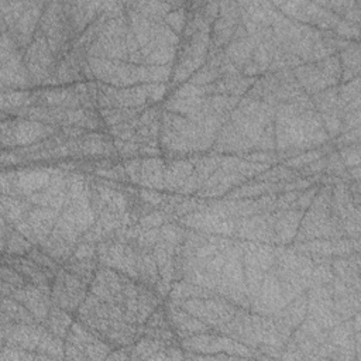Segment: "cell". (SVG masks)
Listing matches in <instances>:
<instances>
[{
	"label": "cell",
	"mask_w": 361,
	"mask_h": 361,
	"mask_svg": "<svg viewBox=\"0 0 361 361\" xmlns=\"http://www.w3.org/2000/svg\"><path fill=\"white\" fill-rule=\"evenodd\" d=\"M32 85L24 54L6 30H1V87L25 89Z\"/></svg>",
	"instance_id": "8"
},
{
	"label": "cell",
	"mask_w": 361,
	"mask_h": 361,
	"mask_svg": "<svg viewBox=\"0 0 361 361\" xmlns=\"http://www.w3.org/2000/svg\"><path fill=\"white\" fill-rule=\"evenodd\" d=\"M106 1H63L66 18L78 38L103 11Z\"/></svg>",
	"instance_id": "14"
},
{
	"label": "cell",
	"mask_w": 361,
	"mask_h": 361,
	"mask_svg": "<svg viewBox=\"0 0 361 361\" xmlns=\"http://www.w3.org/2000/svg\"><path fill=\"white\" fill-rule=\"evenodd\" d=\"M320 157H323L322 151L310 149V151H306L305 154H300L298 157H292V158L286 159L285 161V166H288V168H305L306 165H309L310 162L319 159Z\"/></svg>",
	"instance_id": "32"
},
{
	"label": "cell",
	"mask_w": 361,
	"mask_h": 361,
	"mask_svg": "<svg viewBox=\"0 0 361 361\" xmlns=\"http://www.w3.org/2000/svg\"><path fill=\"white\" fill-rule=\"evenodd\" d=\"M111 347L93 334L79 320L73 322L65 337V358L102 360L107 358Z\"/></svg>",
	"instance_id": "7"
},
{
	"label": "cell",
	"mask_w": 361,
	"mask_h": 361,
	"mask_svg": "<svg viewBox=\"0 0 361 361\" xmlns=\"http://www.w3.org/2000/svg\"><path fill=\"white\" fill-rule=\"evenodd\" d=\"M8 296L20 302L23 306H25L35 316L37 322L44 324L52 306L51 295L42 292L39 288L31 283H25L23 288L13 290Z\"/></svg>",
	"instance_id": "15"
},
{
	"label": "cell",
	"mask_w": 361,
	"mask_h": 361,
	"mask_svg": "<svg viewBox=\"0 0 361 361\" xmlns=\"http://www.w3.org/2000/svg\"><path fill=\"white\" fill-rule=\"evenodd\" d=\"M302 210L295 209H286V210H276L274 213V243L278 245H286L290 244L296 234L300 224V220L303 217Z\"/></svg>",
	"instance_id": "16"
},
{
	"label": "cell",
	"mask_w": 361,
	"mask_h": 361,
	"mask_svg": "<svg viewBox=\"0 0 361 361\" xmlns=\"http://www.w3.org/2000/svg\"><path fill=\"white\" fill-rule=\"evenodd\" d=\"M89 283L82 281L79 276L61 267L55 274L51 286V300L52 305L75 313L83 303L89 293Z\"/></svg>",
	"instance_id": "9"
},
{
	"label": "cell",
	"mask_w": 361,
	"mask_h": 361,
	"mask_svg": "<svg viewBox=\"0 0 361 361\" xmlns=\"http://www.w3.org/2000/svg\"><path fill=\"white\" fill-rule=\"evenodd\" d=\"M240 23V7L237 1L219 3V14L210 28V48L223 51L231 41Z\"/></svg>",
	"instance_id": "13"
},
{
	"label": "cell",
	"mask_w": 361,
	"mask_h": 361,
	"mask_svg": "<svg viewBox=\"0 0 361 361\" xmlns=\"http://www.w3.org/2000/svg\"><path fill=\"white\" fill-rule=\"evenodd\" d=\"M165 310L176 336H180L182 338L192 334H197V333H206L210 329L206 323H203L197 317L188 313L179 305L168 302V305L165 306Z\"/></svg>",
	"instance_id": "17"
},
{
	"label": "cell",
	"mask_w": 361,
	"mask_h": 361,
	"mask_svg": "<svg viewBox=\"0 0 361 361\" xmlns=\"http://www.w3.org/2000/svg\"><path fill=\"white\" fill-rule=\"evenodd\" d=\"M61 210L42 206H31L25 216L13 224L23 235H25L35 247L41 245L54 231Z\"/></svg>",
	"instance_id": "11"
},
{
	"label": "cell",
	"mask_w": 361,
	"mask_h": 361,
	"mask_svg": "<svg viewBox=\"0 0 361 361\" xmlns=\"http://www.w3.org/2000/svg\"><path fill=\"white\" fill-rule=\"evenodd\" d=\"M72 313L52 305L48 313L47 320L44 322V326L58 338H65L71 326H72Z\"/></svg>",
	"instance_id": "26"
},
{
	"label": "cell",
	"mask_w": 361,
	"mask_h": 361,
	"mask_svg": "<svg viewBox=\"0 0 361 361\" xmlns=\"http://www.w3.org/2000/svg\"><path fill=\"white\" fill-rule=\"evenodd\" d=\"M292 73L299 86L302 87V90H306L310 94L331 87V85L329 83V80L324 78V75L320 72L314 62L299 65L292 69Z\"/></svg>",
	"instance_id": "20"
},
{
	"label": "cell",
	"mask_w": 361,
	"mask_h": 361,
	"mask_svg": "<svg viewBox=\"0 0 361 361\" xmlns=\"http://www.w3.org/2000/svg\"><path fill=\"white\" fill-rule=\"evenodd\" d=\"M1 247L3 255H27L35 245L4 219H1Z\"/></svg>",
	"instance_id": "22"
},
{
	"label": "cell",
	"mask_w": 361,
	"mask_h": 361,
	"mask_svg": "<svg viewBox=\"0 0 361 361\" xmlns=\"http://www.w3.org/2000/svg\"><path fill=\"white\" fill-rule=\"evenodd\" d=\"M312 102H313L314 110H317L319 113L338 110L337 109V102H338L337 86H331V87H327L324 90L314 93Z\"/></svg>",
	"instance_id": "30"
},
{
	"label": "cell",
	"mask_w": 361,
	"mask_h": 361,
	"mask_svg": "<svg viewBox=\"0 0 361 361\" xmlns=\"http://www.w3.org/2000/svg\"><path fill=\"white\" fill-rule=\"evenodd\" d=\"M193 171V161L190 159H173L165 165L164 171V189L180 190L185 182L189 179Z\"/></svg>",
	"instance_id": "23"
},
{
	"label": "cell",
	"mask_w": 361,
	"mask_h": 361,
	"mask_svg": "<svg viewBox=\"0 0 361 361\" xmlns=\"http://www.w3.org/2000/svg\"><path fill=\"white\" fill-rule=\"evenodd\" d=\"M32 102V93L28 90H3L1 92V110L3 113L23 110L30 107V103Z\"/></svg>",
	"instance_id": "28"
},
{
	"label": "cell",
	"mask_w": 361,
	"mask_h": 361,
	"mask_svg": "<svg viewBox=\"0 0 361 361\" xmlns=\"http://www.w3.org/2000/svg\"><path fill=\"white\" fill-rule=\"evenodd\" d=\"M45 1H0L1 30H6L21 51L31 44L38 28Z\"/></svg>",
	"instance_id": "2"
},
{
	"label": "cell",
	"mask_w": 361,
	"mask_h": 361,
	"mask_svg": "<svg viewBox=\"0 0 361 361\" xmlns=\"http://www.w3.org/2000/svg\"><path fill=\"white\" fill-rule=\"evenodd\" d=\"M341 162L344 164L345 168H353V166H358L360 164V149L358 145H347L344 148L340 149V152H337Z\"/></svg>",
	"instance_id": "34"
},
{
	"label": "cell",
	"mask_w": 361,
	"mask_h": 361,
	"mask_svg": "<svg viewBox=\"0 0 361 361\" xmlns=\"http://www.w3.org/2000/svg\"><path fill=\"white\" fill-rule=\"evenodd\" d=\"M164 171H165V162L162 158L159 157L142 158L137 183L145 189L161 190L164 189Z\"/></svg>",
	"instance_id": "21"
},
{
	"label": "cell",
	"mask_w": 361,
	"mask_h": 361,
	"mask_svg": "<svg viewBox=\"0 0 361 361\" xmlns=\"http://www.w3.org/2000/svg\"><path fill=\"white\" fill-rule=\"evenodd\" d=\"M341 65V80L348 82L354 78H358L360 72V47L358 42L348 44L340 51L338 55Z\"/></svg>",
	"instance_id": "25"
},
{
	"label": "cell",
	"mask_w": 361,
	"mask_h": 361,
	"mask_svg": "<svg viewBox=\"0 0 361 361\" xmlns=\"http://www.w3.org/2000/svg\"><path fill=\"white\" fill-rule=\"evenodd\" d=\"M32 204L28 200H23L17 196H1V219H4L8 224H16L20 221L25 213L30 210Z\"/></svg>",
	"instance_id": "27"
},
{
	"label": "cell",
	"mask_w": 361,
	"mask_h": 361,
	"mask_svg": "<svg viewBox=\"0 0 361 361\" xmlns=\"http://www.w3.org/2000/svg\"><path fill=\"white\" fill-rule=\"evenodd\" d=\"M24 63L31 76L32 85H56L58 58L51 51L44 34L35 31V35L24 51Z\"/></svg>",
	"instance_id": "5"
},
{
	"label": "cell",
	"mask_w": 361,
	"mask_h": 361,
	"mask_svg": "<svg viewBox=\"0 0 361 361\" xmlns=\"http://www.w3.org/2000/svg\"><path fill=\"white\" fill-rule=\"evenodd\" d=\"M334 31L337 32L338 38H358V24H353V23H348L345 20H340V23L337 24V27L334 28Z\"/></svg>",
	"instance_id": "36"
},
{
	"label": "cell",
	"mask_w": 361,
	"mask_h": 361,
	"mask_svg": "<svg viewBox=\"0 0 361 361\" xmlns=\"http://www.w3.org/2000/svg\"><path fill=\"white\" fill-rule=\"evenodd\" d=\"M164 23L176 34V35H182L188 23V10L185 7V3H178V6L175 8H172L165 17H164Z\"/></svg>",
	"instance_id": "31"
},
{
	"label": "cell",
	"mask_w": 361,
	"mask_h": 361,
	"mask_svg": "<svg viewBox=\"0 0 361 361\" xmlns=\"http://www.w3.org/2000/svg\"><path fill=\"white\" fill-rule=\"evenodd\" d=\"M223 158L216 157H206L193 161V171L185 185L180 188V193H192L203 188L206 180L216 172L220 166Z\"/></svg>",
	"instance_id": "19"
},
{
	"label": "cell",
	"mask_w": 361,
	"mask_h": 361,
	"mask_svg": "<svg viewBox=\"0 0 361 361\" xmlns=\"http://www.w3.org/2000/svg\"><path fill=\"white\" fill-rule=\"evenodd\" d=\"M37 100V106L59 107V109H79L82 107L79 96L75 87L45 89L32 94V100Z\"/></svg>",
	"instance_id": "18"
},
{
	"label": "cell",
	"mask_w": 361,
	"mask_h": 361,
	"mask_svg": "<svg viewBox=\"0 0 361 361\" xmlns=\"http://www.w3.org/2000/svg\"><path fill=\"white\" fill-rule=\"evenodd\" d=\"M93 78L114 87H130L140 83H154L151 65H134L124 61L86 56Z\"/></svg>",
	"instance_id": "3"
},
{
	"label": "cell",
	"mask_w": 361,
	"mask_h": 361,
	"mask_svg": "<svg viewBox=\"0 0 361 361\" xmlns=\"http://www.w3.org/2000/svg\"><path fill=\"white\" fill-rule=\"evenodd\" d=\"M127 275L107 267L97 268L92 283L89 286V292L93 293L103 302L113 303L121 307L123 305V292Z\"/></svg>",
	"instance_id": "12"
},
{
	"label": "cell",
	"mask_w": 361,
	"mask_h": 361,
	"mask_svg": "<svg viewBox=\"0 0 361 361\" xmlns=\"http://www.w3.org/2000/svg\"><path fill=\"white\" fill-rule=\"evenodd\" d=\"M209 49L210 32H197L195 35L183 37L176 51V63L172 75L173 82L180 83L200 69L207 61Z\"/></svg>",
	"instance_id": "6"
},
{
	"label": "cell",
	"mask_w": 361,
	"mask_h": 361,
	"mask_svg": "<svg viewBox=\"0 0 361 361\" xmlns=\"http://www.w3.org/2000/svg\"><path fill=\"white\" fill-rule=\"evenodd\" d=\"M164 224V216L161 213H151L140 219V228L141 230H149L155 227H161Z\"/></svg>",
	"instance_id": "37"
},
{
	"label": "cell",
	"mask_w": 361,
	"mask_h": 361,
	"mask_svg": "<svg viewBox=\"0 0 361 361\" xmlns=\"http://www.w3.org/2000/svg\"><path fill=\"white\" fill-rule=\"evenodd\" d=\"M317 189H319L317 186H312V188L306 189L305 193H300V195L296 197V200L290 204L289 209H295V210H302V212H305V210L310 206V203L313 202V199H314V196H316V193H317Z\"/></svg>",
	"instance_id": "35"
},
{
	"label": "cell",
	"mask_w": 361,
	"mask_h": 361,
	"mask_svg": "<svg viewBox=\"0 0 361 361\" xmlns=\"http://www.w3.org/2000/svg\"><path fill=\"white\" fill-rule=\"evenodd\" d=\"M37 30L44 34L56 58L66 54L76 39L66 18L63 1L45 3Z\"/></svg>",
	"instance_id": "4"
},
{
	"label": "cell",
	"mask_w": 361,
	"mask_h": 361,
	"mask_svg": "<svg viewBox=\"0 0 361 361\" xmlns=\"http://www.w3.org/2000/svg\"><path fill=\"white\" fill-rule=\"evenodd\" d=\"M56 131V127L30 120V118H14L3 120L1 123V144L4 148L17 145H30L45 140Z\"/></svg>",
	"instance_id": "10"
},
{
	"label": "cell",
	"mask_w": 361,
	"mask_h": 361,
	"mask_svg": "<svg viewBox=\"0 0 361 361\" xmlns=\"http://www.w3.org/2000/svg\"><path fill=\"white\" fill-rule=\"evenodd\" d=\"M27 283V281L23 278V275L14 269L11 265L3 262L1 267V293L3 296H8L13 290L23 288Z\"/></svg>",
	"instance_id": "29"
},
{
	"label": "cell",
	"mask_w": 361,
	"mask_h": 361,
	"mask_svg": "<svg viewBox=\"0 0 361 361\" xmlns=\"http://www.w3.org/2000/svg\"><path fill=\"white\" fill-rule=\"evenodd\" d=\"M76 316L111 348L133 345L144 333V326L133 323L120 306L103 302L90 292L76 310Z\"/></svg>",
	"instance_id": "1"
},
{
	"label": "cell",
	"mask_w": 361,
	"mask_h": 361,
	"mask_svg": "<svg viewBox=\"0 0 361 361\" xmlns=\"http://www.w3.org/2000/svg\"><path fill=\"white\" fill-rule=\"evenodd\" d=\"M1 323H18V324H35L38 323L35 316L20 302L10 296H3L1 300Z\"/></svg>",
	"instance_id": "24"
},
{
	"label": "cell",
	"mask_w": 361,
	"mask_h": 361,
	"mask_svg": "<svg viewBox=\"0 0 361 361\" xmlns=\"http://www.w3.org/2000/svg\"><path fill=\"white\" fill-rule=\"evenodd\" d=\"M293 175L295 172H292L288 166H276L258 175L257 179L265 180V182H276V180H286L289 178H293Z\"/></svg>",
	"instance_id": "33"
}]
</instances>
